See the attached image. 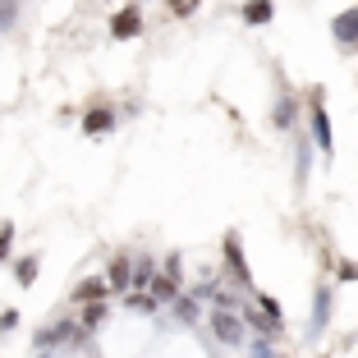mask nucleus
I'll use <instances>...</instances> for the list:
<instances>
[{"instance_id": "1", "label": "nucleus", "mask_w": 358, "mask_h": 358, "mask_svg": "<svg viewBox=\"0 0 358 358\" xmlns=\"http://www.w3.org/2000/svg\"><path fill=\"white\" fill-rule=\"evenodd\" d=\"M211 331H216V340H221V345H230V349L243 345V322L230 313V308H216V313H211Z\"/></svg>"}, {"instance_id": "2", "label": "nucleus", "mask_w": 358, "mask_h": 358, "mask_svg": "<svg viewBox=\"0 0 358 358\" xmlns=\"http://www.w3.org/2000/svg\"><path fill=\"white\" fill-rule=\"evenodd\" d=\"M78 345L83 340V331L74 327V322H55V327H46V331H37V349H51V345Z\"/></svg>"}, {"instance_id": "3", "label": "nucleus", "mask_w": 358, "mask_h": 358, "mask_svg": "<svg viewBox=\"0 0 358 358\" xmlns=\"http://www.w3.org/2000/svg\"><path fill=\"white\" fill-rule=\"evenodd\" d=\"M225 262H230V271H234V280H239V285H253V271H248L243 248H239V234H225Z\"/></svg>"}, {"instance_id": "4", "label": "nucleus", "mask_w": 358, "mask_h": 358, "mask_svg": "<svg viewBox=\"0 0 358 358\" xmlns=\"http://www.w3.org/2000/svg\"><path fill=\"white\" fill-rule=\"evenodd\" d=\"M138 32H143V14H138L134 5L110 19V37H120V42H129V37H138Z\"/></svg>"}, {"instance_id": "5", "label": "nucleus", "mask_w": 358, "mask_h": 358, "mask_svg": "<svg viewBox=\"0 0 358 358\" xmlns=\"http://www.w3.org/2000/svg\"><path fill=\"white\" fill-rule=\"evenodd\" d=\"M331 32H336V42H340V46H354V42H358V10H345V14H336Z\"/></svg>"}, {"instance_id": "6", "label": "nucleus", "mask_w": 358, "mask_h": 358, "mask_svg": "<svg viewBox=\"0 0 358 358\" xmlns=\"http://www.w3.org/2000/svg\"><path fill=\"white\" fill-rule=\"evenodd\" d=\"M110 129H115V110H106V106H96V110H87V120H83V134L101 138V134H110Z\"/></svg>"}, {"instance_id": "7", "label": "nucleus", "mask_w": 358, "mask_h": 358, "mask_svg": "<svg viewBox=\"0 0 358 358\" xmlns=\"http://www.w3.org/2000/svg\"><path fill=\"white\" fill-rule=\"evenodd\" d=\"M129 280H134V262H129V257H115V262H110V275H106V285H110V289H129Z\"/></svg>"}, {"instance_id": "8", "label": "nucleus", "mask_w": 358, "mask_h": 358, "mask_svg": "<svg viewBox=\"0 0 358 358\" xmlns=\"http://www.w3.org/2000/svg\"><path fill=\"white\" fill-rule=\"evenodd\" d=\"M327 313H331V289H317V313L308 322V336H322L327 331Z\"/></svg>"}, {"instance_id": "9", "label": "nucleus", "mask_w": 358, "mask_h": 358, "mask_svg": "<svg viewBox=\"0 0 358 358\" xmlns=\"http://www.w3.org/2000/svg\"><path fill=\"white\" fill-rule=\"evenodd\" d=\"M239 317H248V327L262 331V336H280V322H275V317H266L262 308H248V313H239Z\"/></svg>"}, {"instance_id": "10", "label": "nucleus", "mask_w": 358, "mask_h": 358, "mask_svg": "<svg viewBox=\"0 0 358 358\" xmlns=\"http://www.w3.org/2000/svg\"><path fill=\"white\" fill-rule=\"evenodd\" d=\"M313 134H317V148L331 152V120H327V110H322V106H313Z\"/></svg>"}, {"instance_id": "11", "label": "nucleus", "mask_w": 358, "mask_h": 358, "mask_svg": "<svg viewBox=\"0 0 358 358\" xmlns=\"http://www.w3.org/2000/svg\"><path fill=\"white\" fill-rule=\"evenodd\" d=\"M243 23H271V0H248L243 5Z\"/></svg>"}, {"instance_id": "12", "label": "nucleus", "mask_w": 358, "mask_h": 358, "mask_svg": "<svg viewBox=\"0 0 358 358\" xmlns=\"http://www.w3.org/2000/svg\"><path fill=\"white\" fill-rule=\"evenodd\" d=\"M106 289H110L106 280H83L74 289V299H78V303H92V299H106Z\"/></svg>"}, {"instance_id": "13", "label": "nucleus", "mask_w": 358, "mask_h": 358, "mask_svg": "<svg viewBox=\"0 0 358 358\" xmlns=\"http://www.w3.org/2000/svg\"><path fill=\"white\" fill-rule=\"evenodd\" d=\"M106 317H110V313H106V303H101V299H92V303L83 308V327H87V331H96Z\"/></svg>"}, {"instance_id": "14", "label": "nucleus", "mask_w": 358, "mask_h": 358, "mask_svg": "<svg viewBox=\"0 0 358 358\" xmlns=\"http://www.w3.org/2000/svg\"><path fill=\"white\" fill-rule=\"evenodd\" d=\"M148 285H152V294H157V299H175L179 294V289H175V275H170V271L166 275H152Z\"/></svg>"}, {"instance_id": "15", "label": "nucleus", "mask_w": 358, "mask_h": 358, "mask_svg": "<svg viewBox=\"0 0 358 358\" xmlns=\"http://www.w3.org/2000/svg\"><path fill=\"white\" fill-rule=\"evenodd\" d=\"M175 317L184 327H193V322H198V303H193V299H175Z\"/></svg>"}, {"instance_id": "16", "label": "nucleus", "mask_w": 358, "mask_h": 358, "mask_svg": "<svg viewBox=\"0 0 358 358\" xmlns=\"http://www.w3.org/2000/svg\"><path fill=\"white\" fill-rule=\"evenodd\" d=\"M198 5H202V0H166V10L175 14V19H189V14L198 10Z\"/></svg>"}, {"instance_id": "17", "label": "nucleus", "mask_w": 358, "mask_h": 358, "mask_svg": "<svg viewBox=\"0 0 358 358\" xmlns=\"http://www.w3.org/2000/svg\"><path fill=\"white\" fill-rule=\"evenodd\" d=\"M14 275H19V285H32V275H37V257H19Z\"/></svg>"}, {"instance_id": "18", "label": "nucleus", "mask_w": 358, "mask_h": 358, "mask_svg": "<svg viewBox=\"0 0 358 358\" xmlns=\"http://www.w3.org/2000/svg\"><path fill=\"white\" fill-rule=\"evenodd\" d=\"M10 243H14V221H0V262L10 257Z\"/></svg>"}, {"instance_id": "19", "label": "nucleus", "mask_w": 358, "mask_h": 358, "mask_svg": "<svg viewBox=\"0 0 358 358\" xmlns=\"http://www.w3.org/2000/svg\"><path fill=\"white\" fill-rule=\"evenodd\" d=\"M124 303H129V308H138V313H157V299H148V294H129Z\"/></svg>"}, {"instance_id": "20", "label": "nucleus", "mask_w": 358, "mask_h": 358, "mask_svg": "<svg viewBox=\"0 0 358 358\" xmlns=\"http://www.w3.org/2000/svg\"><path fill=\"white\" fill-rule=\"evenodd\" d=\"M14 28V0H0V32Z\"/></svg>"}, {"instance_id": "21", "label": "nucleus", "mask_w": 358, "mask_h": 358, "mask_svg": "<svg viewBox=\"0 0 358 358\" xmlns=\"http://www.w3.org/2000/svg\"><path fill=\"white\" fill-rule=\"evenodd\" d=\"M148 280H152V262L143 257V262L134 266V280H129V285H148Z\"/></svg>"}, {"instance_id": "22", "label": "nucleus", "mask_w": 358, "mask_h": 358, "mask_svg": "<svg viewBox=\"0 0 358 358\" xmlns=\"http://www.w3.org/2000/svg\"><path fill=\"white\" fill-rule=\"evenodd\" d=\"M289 120H294V101H280V106H275V124H289Z\"/></svg>"}, {"instance_id": "23", "label": "nucleus", "mask_w": 358, "mask_h": 358, "mask_svg": "<svg viewBox=\"0 0 358 358\" xmlns=\"http://www.w3.org/2000/svg\"><path fill=\"white\" fill-rule=\"evenodd\" d=\"M257 308H262L266 317H275V322H280V303H275V299H262V303H257Z\"/></svg>"}, {"instance_id": "24", "label": "nucleus", "mask_w": 358, "mask_h": 358, "mask_svg": "<svg viewBox=\"0 0 358 358\" xmlns=\"http://www.w3.org/2000/svg\"><path fill=\"white\" fill-rule=\"evenodd\" d=\"M19 327V313H0V331H14Z\"/></svg>"}, {"instance_id": "25", "label": "nucleus", "mask_w": 358, "mask_h": 358, "mask_svg": "<svg viewBox=\"0 0 358 358\" xmlns=\"http://www.w3.org/2000/svg\"><path fill=\"white\" fill-rule=\"evenodd\" d=\"M253 358H275V354H271V345H266V340H257V345H253Z\"/></svg>"}, {"instance_id": "26", "label": "nucleus", "mask_w": 358, "mask_h": 358, "mask_svg": "<svg viewBox=\"0 0 358 358\" xmlns=\"http://www.w3.org/2000/svg\"><path fill=\"white\" fill-rule=\"evenodd\" d=\"M37 358H55V354H46V349H42V354H37Z\"/></svg>"}]
</instances>
